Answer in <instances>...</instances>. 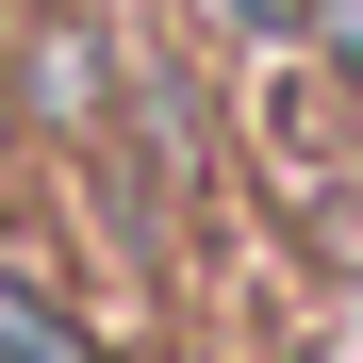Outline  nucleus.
I'll return each mask as SVG.
<instances>
[{
	"instance_id": "1",
	"label": "nucleus",
	"mask_w": 363,
	"mask_h": 363,
	"mask_svg": "<svg viewBox=\"0 0 363 363\" xmlns=\"http://www.w3.org/2000/svg\"><path fill=\"white\" fill-rule=\"evenodd\" d=\"M0 363H83V347L50 330V297H17V281H0Z\"/></svg>"
}]
</instances>
